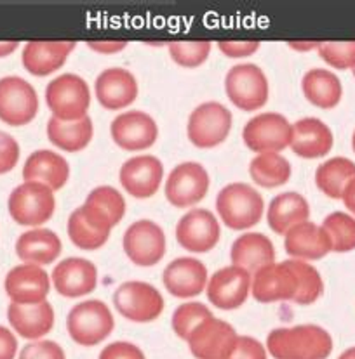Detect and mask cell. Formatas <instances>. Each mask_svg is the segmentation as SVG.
<instances>
[{
	"label": "cell",
	"mask_w": 355,
	"mask_h": 359,
	"mask_svg": "<svg viewBox=\"0 0 355 359\" xmlns=\"http://www.w3.org/2000/svg\"><path fill=\"white\" fill-rule=\"evenodd\" d=\"M338 359H355V347H350V349H347L345 353L340 354Z\"/></svg>",
	"instance_id": "f5cc1de1"
},
{
	"label": "cell",
	"mask_w": 355,
	"mask_h": 359,
	"mask_svg": "<svg viewBox=\"0 0 355 359\" xmlns=\"http://www.w3.org/2000/svg\"><path fill=\"white\" fill-rule=\"evenodd\" d=\"M317 50L322 60L333 68H355V42H322L317 43Z\"/></svg>",
	"instance_id": "60d3db41"
},
{
	"label": "cell",
	"mask_w": 355,
	"mask_h": 359,
	"mask_svg": "<svg viewBox=\"0 0 355 359\" xmlns=\"http://www.w3.org/2000/svg\"><path fill=\"white\" fill-rule=\"evenodd\" d=\"M9 214L21 226H40L56 210L54 191L40 182H23L9 196Z\"/></svg>",
	"instance_id": "8992f818"
},
{
	"label": "cell",
	"mask_w": 355,
	"mask_h": 359,
	"mask_svg": "<svg viewBox=\"0 0 355 359\" xmlns=\"http://www.w3.org/2000/svg\"><path fill=\"white\" fill-rule=\"evenodd\" d=\"M46 101L53 116L65 122H77L87 116L91 104V90L86 80L75 73H65L49 82Z\"/></svg>",
	"instance_id": "3957f363"
},
{
	"label": "cell",
	"mask_w": 355,
	"mask_h": 359,
	"mask_svg": "<svg viewBox=\"0 0 355 359\" xmlns=\"http://www.w3.org/2000/svg\"><path fill=\"white\" fill-rule=\"evenodd\" d=\"M166 290L178 299H190L202 294L207 287V267L192 257H179L164 269Z\"/></svg>",
	"instance_id": "44dd1931"
},
{
	"label": "cell",
	"mask_w": 355,
	"mask_h": 359,
	"mask_svg": "<svg viewBox=\"0 0 355 359\" xmlns=\"http://www.w3.org/2000/svg\"><path fill=\"white\" fill-rule=\"evenodd\" d=\"M309 201L305 196L295 191L283 193V195L273 198L270 201L269 214H266L270 229L276 231L277 234H284V236L289 229L309 221Z\"/></svg>",
	"instance_id": "4dcf8cb0"
},
{
	"label": "cell",
	"mask_w": 355,
	"mask_h": 359,
	"mask_svg": "<svg viewBox=\"0 0 355 359\" xmlns=\"http://www.w3.org/2000/svg\"><path fill=\"white\" fill-rule=\"evenodd\" d=\"M169 54L179 66L197 68L209 57L211 42H173L169 43Z\"/></svg>",
	"instance_id": "ab89813d"
},
{
	"label": "cell",
	"mask_w": 355,
	"mask_h": 359,
	"mask_svg": "<svg viewBox=\"0 0 355 359\" xmlns=\"http://www.w3.org/2000/svg\"><path fill=\"white\" fill-rule=\"evenodd\" d=\"M322 229L331 241L333 252L345 254L355 250V219L345 212H333L322 222Z\"/></svg>",
	"instance_id": "d590c367"
},
{
	"label": "cell",
	"mask_w": 355,
	"mask_h": 359,
	"mask_svg": "<svg viewBox=\"0 0 355 359\" xmlns=\"http://www.w3.org/2000/svg\"><path fill=\"white\" fill-rule=\"evenodd\" d=\"M299 292V278L291 261L272 262L252 274L251 294L258 302L270 304L292 300Z\"/></svg>",
	"instance_id": "30bf717a"
},
{
	"label": "cell",
	"mask_w": 355,
	"mask_h": 359,
	"mask_svg": "<svg viewBox=\"0 0 355 359\" xmlns=\"http://www.w3.org/2000/svg\"><path fill=\"white\" fill-rule=\"evenodd\" d=\"M94 134L93 120L84 116L77 122H65V120L51 116L47 122V137L56 148L68 153H77L86 148Z\"/></svg>",
	"instance_id": "d6a6232c"
},
{
	"label": "cell",
	"mask_w": 355,
	"mask_h": 359,
	"mask_svg": "<svg viewBox=\"0 0 355 359\" xmlns=\"http://www.w3.org/2000/svg\"><path fill=\"white\" fill-rule=\"evenodd\" d=\"M87 205L98 208L105 217L108 219L110 224L117 226L122 217L126 215V200H124L122 193L117 191L112 186H100L94 188L93 191L87 195Z\"/></svg>",
	"instance_id": "8d00e7d4"
},
{
	"label": "cell",
	"mask_w": 355,
	"mask_h": 359,
	"mask_svg": "<svg viewBox=\"0 0 355 359\" xmlns=\"http://www.w3.org/2000/svg\"><path fill=\"white\" fill-rule=\"evenodd\" d=\"M209 174L197 162L179 163L166 181V198L178 208L193 207L209 191Z\"/></svg>",
	"instance_id": "4fadbf2b"
},
{
	"label": "cell",
	"mask_w": 355,
	"mask_h": 359,
	"mask_svg": "<svg viewBox=\"0 0 355 359\" xmlns=\"http://www.w3.org/2000/svg\"><path fill=\"white\" fill-rule=\"evenodd\" d=\"M333 132L319 118H302L292 126L291 149L306 160L321 158L333 149Z\"/></svg>",
	"instance_id": "4316f807"
},
{
	"label": "cell",
	"mask_w": 355,
	"mask_h": 359,
	"mask_svg": "<svg viewBox=\"0 0 355 359\" xmlns=\"http://www.w3.org/2000/svg\"><path fill=\"white\" fill-rule=\"evenodd\" d=\"M352 148H354V151H355V130H354V135H352Z\"/></svg>",
	"instance_id": "db71d44e"
},
{
	"label": "cell",
	"mask_w": 355,
	"mask_h": 359,
	"mask_svg": "<svg viewBox=\"0 0 355 359\" xmlns=\"http://www.w3.org/2000/svg\"><path fill=\"white\" fill-rule=\"evenodd\" d=\"M219 50L226 57H247L259 49L258 42H219Z\"/></svg>",
	"instance_id": "bcb514c9"
},
{
	"label": "cell",
	"mask_w": 355,
	"mask_h": 359,
	"mask_svg": "<svg viewBox=\"0 0 355 359\" xmlns=\"http://www.w3.org/2000/svg\"><path fill=\"white\" fill-rule=\"evenodd\" d=\"M265 201L263 196L244 182L225 186L216 196V210L219 219L230 229H249L262 221Z\"/></svg>",
	"instance_id": "7a4b0ae2"
},
{
	"label": "cell",
	"mask_w": 355,
	"mask_h": 359,
	"mask_svg": "<svg viewBox=\"0 0 355 359\" xmlns=\"http://www.w3.org/2000/svg\"><path fill=\"white\" fill-rule=\"evenodd\" d=\"M291 163L280 153H262L249 165L251 179L262 188H279L291 177Z\"/></svg>",
	"instance_id": "e575fe53"
},
{
	"label": "cell",
	"mask_w": 355,
	"mask_h": 359,
	"mask_svg": "<svg viewBox=\"0 0 355 359\" xmlns=\"http://www.w3.org/2000/svg\"><path fill=\"white\" fill-rule=\"evenodd\" d=\"M266 349L276 359H328L333 339L317 325L276 328L266 337Z\"/></svg>",
	"instance_id": "6da1fadb"
},
{
	"label": "cell",
	"mask_w": 355,
	"mask_h": 359,
	"mask_svg": "<svg viewBox=\"0 0 355 359\" xmlns=\"http://www.w3.org/2000/svg\"><path fill=\"white\" fill-rule=\"evenodd\" d=\"M18 49V42H0V57H6Z\"/></svg>",
	"instance_id": "f907efd6"
},
{
	"label": "cell",
	"mask_w": 355,
	"mask_h": 359,
	"mask_svg": "<svg viewBox=\"0 0 355 359\" xmlns=\"http://www.w3.org/2000/svg\"><path fill=\"white\" fill-rule=\"evenodd\" d=\"M237 339L239 335L232 325L213 316L193 330L186 342L197 359H226Z\"/></svg>",
	"instance_id": "5bb4252c"
},
{
	"label": "cell",
	"mask_w": 355,
	"mask_h": 359,
	"mask_svg": "<svg viewBox=\"0 0 355 359\" xmlns=\"http://www.w3.org/2000/svg\"><path fill=\"white\" fill-rule=\"evenodd\" d=\"M226 359H266V349L262 342L252 337L239 335L232 353Z\"/></svg>",
	"instance_id": "7bdbcfd3"
},
{
	"label": "cell",
	"mask_w": 355,
	"mask_h": 359,
	"mask_svg": "<svg viewBox=\"0 0 355 359\" xmlns=\"http://www.w3.org/2000/svg\"><path fill=\"white\" fill-rule=\"evenodd\" d=\"M18 353V340L14 333L0 327V359H14Z\"/></svg>",
	"instance_id": "7dc6e473"
},
{
	"label": "cell",
	"mask_w": 355,
	"mask_h": 359,
	"mask_svg": "<svg viewBox=\"0 0 355 359\" xmlns=\"http://www.w3.org/2000/svg\"><path fill=\"white\" fill-rule=\"evenodd\" d=\"M213 318V313L200 302H186L176 307L173 313V330L179 339L186 340L190 333L202 321Z\"/></svg>",
	"instance_id": "f35d334b"
},
{
	"label": "cell",
	"mask_w": 355,
	"mask_h": 359,
	"mask_svg": "<svg viewBox=\"0 0 355 359\" xmlns=\"http://www.w3.org/2000/svg\"><path fill=\"white\" fill-rule=\"evenodd\" d=\"M20 160V144L13 135L0 130V174L13 170Z\"/></svg>",
	"instance_id": "ee69618b"
},
{
	"label": "cell",
	"mask_w": 355,
	"mask_h": 359,
	"mask_svg": "<svg viewBox=\"0 0 355 359\" xmlns=\"http://www.w3.org/2000/svg\"><path fill=\"white\" fill-rule=\"evenodd\" d=\"M292 49H299V50H306V49H317V43H291Z\"/></svg>",
	"instance_id": "816d5d0a"
},
{
	"label": "cell",
	"mask_w": 355,
	"mask_h": 359,
	"mask_svg": "<svg viewBox=\"0 0 355 359\" xmlns=\"http://www.w3.org/2000/svg\"><path fill=\"white\" fill-rule=\"evenodd\" d=\"M96 99L107 109H122L138 97V80L129 69L108 68L96 79Z\"/></svg>",
	"instance_id": "603a6c76"
},
{
	"label": "cell",
	"mask_w": 355,
	"mask_h": 359,
	"mask_svg": "<svg viewBox=\"0 0 355 359\" xmlns=\"http://www.w3.org/2000/svg\"><path fill=\"white\" fill-rule=\"evenodd\" d=\"M225 90L233 106L244 111L263 108L269 101V80L263 69L252 63L230 68L225 79Z\"/></svg>",
	"instance_id": "5b68a950"
},
{
	"label": "cell",
	"mask_w": 355,
	"mask_h": 359,
	"mask_svg": "<svg viewBox=\"0 0 355 359\" xmlns=\"http://www.w3.org/2000/svg\"><path fill=\"white\" fill-rule=\"evenodd\" d=\"M113 226L98 208L84 203L72 212L68 219V236L75 247L82 250H96L101 248L110 238Z\"/></svg>",
	"instance_id": "ffe728a7"
},
{
	"label": "cell",
	"mask_w": 355,
	"mask_h": 359,
	"mask_svg": "<svg viewBox=\"0 0 355 359\" xmlns=\"http://www.w3.org/2000/svg\"><path fill=\"white\" fill-rule=\"evenodd\" d=\"M354 76H355V68H354Z\"/></svg>",
	"instance_id": "11a10c76"
},
{
	"label": "cell",
	"mask_w": 355,
	"mask_h": 359,
	"mask_svg": "<svg viewBox=\"0 0 355 359\" xmlns=\"http://www.w3.org/2000/svg\"><path fill=\"white\" fill-rule=\"evenodd\" d=\"M284 247L296 261H317L333 252L331 241L322 226L306 221L285 233Z\"/></svg>",
	"instance_id": "cb8c5ba5"
},
{
	"label": "cell",
	"mask_w": 355,
	"mask_h": 359,
	"mask_svg": "<svg viewBox=\"0 0 355 359\" xmlns=\"http://www.w3.org/2000/svg\"><path fill=\"white\" fill-rule=\"evenodd\" d=\"M124 252L136 266L150 267L166 255V234L157 222L141 219L124 233Z\"/></svg>",
	"instance_id": "7c38bea8"
},
{
	"label": "cell",
	"mask_w": 355,
	"mask_h": 359,
	"mask_svg": "<svg viewBox=\"0 0 355 359\" xmlns=\"http://www.w3.org/2000/svg\"><path fill=\"white\" fill-rule=\"evenodd\" d=\"M112 137L117 146L126 151H143L155 144L159 137V127L155 120L145 111L131 109L120 113L110 127Z\"/></svg>",
	"instance_id": "e0dca14e"
},
{
	"label": "cell",
	"mask_w": 355,
	"mask_h": 359,
	"mask_svg": "<svg viewBox=\"0 0 355 359\" xmlns=\"http://www.w3.org/2000/svg\"><path fill=\"white\" fill-rule=\"evenodd\" d=\"M75 42H28L23 49V66L35 76H47L67 63Z\"/></svg>",
	"instance_id": "f1b7e54d"
},
{
	"label": "cell",
	"mask_w": 355,
	"mask_h": 359,
	"mask_svg": "<svg viewBox=\"0 0 355 359\" xmlns=\"http://www.w3.org/2000/svg\"><path fill=\"white\" fill-rule=\"evenodd\" d=\"M18 359H67L65 351L53 340H37L23 347Z\"/></svg>",
	"instance_id": "b9f144b4"
},
{
	"label": "cell",
	"mask_w": 355,
	"mask_h": 359,
	"mask_svg": "<svg viewBox=\"0 0 355 359\" xmlns=\"http://www.w3.org/2000/svg\"><path fill=\"white\" fill-rule=\"evenodd\" d=\"M115 321H113L112 311L101 300H86L77 306L68 314L67 328L68 333L79 346L91 347L98 346L108 339L113 332Z\"/></svg>",
	"instance_id": "277c9868"
},
{
	"label": "cell",
	"mask_w": 355,
	"mask_h": 359,
	"mask_svg": "<svg viewBox=\"0 0 355 359\" xmlns=\"http://www.w3.org/2000/svg\"><path fill=\"white\" fill-rule=\"evenodd\" d=\"M16 254L25 264L47 266L61 254V240L51 229H30L16 241Z\"/></svg>",
	"instance_id": "f546056e"
},
{
	"label": "cell",
	"mask_w": 355,
	"mask_h": 359,
	"mask_svg": "<svg viewBox=\"0 0 355 359\" xmlns=\"http://www.w3.org/2000/svg\"><path fill=\"white\" fill-rule=\"evenodd\" d=\"M164 179V167L157 156L140 155L120 167L119 181L134 198H150L159 191Z\"/></svg>",
	"instance_id": "d6986e66"
},
{
	"label": "cell",
	"mask_w": 355,
	"mask_h": 359,
	"mask_svg": "<svg viewBox=\"0 0 355 359\" xmlns=\"http://www.w3.org/2000/svg\"><path fill=\"white\" fill-rule=\"evenodd\" d=\"M232 266L243 267L247 273L254 274L262 267L276 262V248L272 240L262 233L240 234L230 250Z\"/></svg>",
	"instance_id": "83f0119b"
},
{
	"label": "cell",
	"mask_w": 355,
	"mask_h": 359,
	"mask_svg": "<svg viewBox=\"0 0 355 359\" xmlns=\"http://www.w3.org/2000/svg\"><path fill=\"white\" fill-rule=\"evenodd\" d=\"M113 304L126 320L134 323L155 321L164 311V297L145 281H126L113 294Z\"/></svg>",
	"instance_id": "ba28073f"
},
{
	"label": "cell",
	"mask_w": 355,
	"mask_h": 359,
	"mask_svg": "<svg viewBox=\"0 0 355 359\" xmlns=\"http://www.w3.org/2000/svg\"><path fill=\"white\" fill-rule=\"evenodd\" d=\"M221 236L218 219L206 208H193L179 219L176 240L185 250L206 254L213 250Z\"/></svg>",
	"instance_id": "9a60e30c"
},
{
	"label": "cell",
	"mask_w": 355,
	"mask_h": 359,
	"mask_svg": "<svg viewBox=\"0 0 355 359\" xmlns=\"http://www.w3.org/2000/svg\"><path fill=\"white\" fill-rule=\"evenodd\" d=\"M244 144L251 151L258 153H279L291 146L292 126L279 113H262L246 123L243 130Z\"/></svg>",
	"instance_id": "8fae6325"
},
{
	"label": "cell",
	"mask_w": 355,
	"mask_h": 359,
	"mask_svg": "<svg viewBox=\"0 0 355 359\" xmlns=\"http://www.w3.org/2000/svg\"><path fill=\"white\" fill-rule=\"evenodd\" d=\"M7 320L18 335L28 340H39L54 327V309L47 300L40 304H9Z\"/></svg>",
	"instance_id": "484cf974"
},
{
	"label": "cell",
	"mask_w": 355,
	"mask_h": 359,
	"mask_svg": "<svg viewBox=\"0 0 355 359\" xmlns=\"http://www.w3.org/2000/svg\"><path fill=\"white\" fill-rule=\"evenodd\" d=\"M39 111V96L30 82L21 76L0 79V120L7 126H27Z\"/></svg>",
	"instance_id": "9c48e42d"
},
{
	"label": "cell",
	"mask_w": 355,
	"mask_h": 359,
	"mask_svg": "<svg viewBox=\"0 0 355 359\" xmlns=\"http://www.w3.org/2000/svg\"><path fill=\"white\" fill-rule=\"evenodd\" d=\"M355 179V163L345 156H335L319 165L316 172L317 188L333 200H342L347 186Z\"/></svg>",
	"instance_id": "836d02e7"
},
{
	"label": "cell",
	"mask_w": 355,
	"mask_h": 359,
	"mask_svg": "<svg viewBox=\"0 0 355 359\" xmlns=\"http://www.w3.org/2000/svg\"><path fill=\"white\" fill-rule=\"evenodd\" d=\"M302 89L305 97L314 106L322 109H331L340 104L343 96V87L338 76L329 69L312 68L303 75Z\"/></svg>",
	"instance_id": "1f68e13d"
},
{
	"label": "cell",
	"mask_w": 355,
	"mask_h": 359,
	"mask_svg": "<svg viewBox=\"0 0 355 359\" xmlns=\"http://www.w3.org/2000/svg\"><path fill=\"white\" fill-rule=\"evenodd\" d=\"M4 288L14 304L30 306V304H40L46 300L51 290V280L49 274L40 266L21 264L7 273Z\"/></svg>",
	"instance_id": "ac0fdd59"
},
{
	"label": "cell",
	"mask_w": 355,
	"mask_h": 359,
	"mask_svg": "<svg viewBox=\"0 0 355 359\" xmlns=\"http://www.w3.org/2000/svg\"><path fill=\"white\" fill-rule=\"evenodd\" d=\"M232 129V113L216 101L197 106L188 118L186 134L197 148L209 149L221 144Z\"/></svg>",
	"instance_id": "52a82bcc"
},
{
	"label": "cell",
	"mask_w": 355,
	"mask_h": 359,
	"mask_svg": "<svg viewBox=\"0 0 355 359\" xmlns=\"http://www.w3.org/2000/svg\"><path fill=\"white\" fill-rule=\"evenodd\" d=\"M70 177V165L58 153L39 149L27 158L23 167L25 182H40L53 191L63 188Z\"/></svg>",
	"instance_id": "d4e9b609"
},
{
	"label": "cell",
	"mask_w": 355,
	"mask_h": 359,
	"mask_svg": "<svg viewBox=\"0 0 355 359\" xmlns=\"http://www.w3.org/2000/svg\"><path fill=\"white\" fill-rule=\"evenodd\" d=\"M252 274L237 266L216 271L207 281V299L218 309L232 311L243 306L251 294Z\"/></svg>",
	"instance_id": "2e32d148"
},
{
	"label": "cell",
	"mask_w": 355,
	"mask_h": 359,
	"mask_svg": "<svg viewBox=\"0 0 355 359\" xmlns=\"http://www.w3.org/2000/svg\"><path fill=\"white\" fill-rule=\"evenodd\" d=\"M292 267L296 269L299 278V292L296 295L295 302L302 304V306H309L314 304L324 292V281H322L321 273L306 261H291Z\"/></svg>",
	"instance_id": "74e56055"
},
{
	"label": "cell",
	"mask_w": 355,
	"mask_h": 359,
	"mask_svg": "<svg viewBox=\"0 0 355 359\" xmlns=\"http://www.w3.org/2000/svg\"><path fill=\"white\" fill-rule=\"evenodd\" d=\"M343 203H345V207L349 208L350 212L355 215V179L352 182H350L349 186H347L345 193H343Z\"/></svg>",
	"instance_id": "681fc988"
},
{
	"label": "cell",
	"mask_w": 355,
	"mask_h": 359,
	"mask_svg": "<svg viewBox=\"0 0 355 359\" xmlns=\"http://www.w3.org/2000/svg\"><path fill=\"white\" fill-rule=\"evenodd\" d=\"M100 359H146L143 351L131 342H113L101 351Z\"/></svg>",
	"instance_id": "f6af8a7d"
},
{
	"label": "cell",
	"mask_w": 355,
	"mask_h": 359,
	"mask_svg": "<svg viewBox=\"0 0 355 359\" xmlns=\"http://www.w3.org/2000/svg\"><path fill=\"white\" fill-rule=\"evenodd\" d=\"M53 285L58 294L68 299L87 295L98 285V267L87 259H65L54 267Z\"/></svg>",
	"instance_id": "7402d4cb"
},
{
	"label": "cell",
	"mask_w": 355,
	"mask_h": 359,
	"mask_svg": "<svg viewBox=\"0 0 355 359\" xmlns=\"http://www.w3.org/2000/svg\"><path fill=\"white\" fill-rule=\"evenodd\" d=\"M89 49L96 50L100 54H117L120 50L126 49L127 43L126 42H91L87 43Z\"/></svg>",
	"instance_id": "c3c4849f"
}]
</instances>
